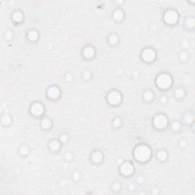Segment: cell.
<instances>
[{"label": "cell", "instance_id": "6da1fadb", "mask_svg": "<svg viewBox=\"0 0 195 195\" xmlns=\"http://www.w3.org/2000/svg\"><path fill=\"white\" fill-rule=\"evenodd\" d=\"M152 150L146 144L137 145L134 150V156L139 162H146L150 159Z\"/></svg>", "mask_w": 195, "mask_h": 195}, {"label": "cell", "instance_id": "7a4b0ae2", "mask_svg": "<svg viewBox=\"0 0 195 195\" xmlns=\"http://www.w3.org/2000/svg\"><path fill=\"white\" fill-rule=\"evenodd\" d=\"M173 79L172 76L168 72H161L156 78V85L158 88L162 90H167L172 87Z\"/></svg>", "mask_w": 195, "mask_h": 195}, {"label": "cell", "instance_id": "3957f363", "mask_svg": "<svg viewBox=\"0 0 195 195\" xmlns=\"http://www.w3.org/2000/svg\"><path fill=\"white\" fill-rule=\"evenodd\" d=\"M169 119L164 114H158L153 118V124L157 130H165L169 126Z\"/></svg>", "mask_w": 195, "mask_h": 195}, {"label": "cell", "instance_id": "277c9868", "mask_svg": "<svg viewBox=\"0 0 195 195\" xmlns=\"http://www.w3.org/2000/svg\"><path fill=\"white\" fill-rule=\"evenodd\" d=\"M156 51L155 50L154 48L150 47H145L141 53V58L145 63H147V64H151L154 62L156 59Z\"/></svg>", "mask_w": 195, "mask_h": 195}, {"label": "cell", "instance_id": "5b68a950", "mask_svg": "<svg viewBox=\"0 0 195 195\" xmlns=\"http://www.w3.org/2000/svg\"><path fill=\"white\" fill-rule=\"evenodd\" d=\"M106 99L109 104L112 106H118L121 104L122 101V95L118 90H111L107 93Z\"/></svg>", "mask_w": 195, "mask_h": 195}, {"label": "cell", "instance_id": "8992f818", "mask_svg": "<svg viewBox=\"0 0 195 195\" xmlns=\"http://www.w3.org/2000/svg\"><path fill=\"white\" fill-rule=\"evenodd\" d=\"M179 15L178 13L175 9H168L163 15L164 22L168 25H175L178 21Z\"/></svg>", "mask_w": 195, "mask_h": 195}, {"label": "cell", "instance_id": "52a82bcc", "mask_svg": "<svg viewBox=\"0 0 195 195\" xmlns=\"http://www.w3.org/2000/svg\"><path fill=\"white\" fill-rule=\"evenodd\" d=\"M134 170H135V168H134L133 163L130 162H127V161L123 162L119 168V172L121 175L126 177H130L134 174Z\"/></svg>", "mask_w": 195, "mask_h": 195}, {"label": "cell", "instance_id": "ba28073f", "mask_svg": "<svg viewBox=\"0 0 195 195\" xmlns=\"http://www.w3.org/2000/svg\"><path fill=\"white\" fill-rule=\"evenodd\" d=\"M45 108L42 103L39 102H35L32 103L30 107V113L35 118H39L44 115Z\"/></svg>", "mask_w": 195, "mask_h": 195}, {"label": "cell", "instance_id": "9c48e42d", "mask_svg": "<svg viewBox=\"0 0 195 195\" xmlns=\"http://www.w3.org/2000/svg\"><path fill=\"white\" fill-rule=\"evenodd\" d=\"M61 91L56 85H51L47 90V96L51 100H56L60 98Z\"/></svg>", "mask_w": 195, "mask_h": 195}, {"label": "cell", "instance_id": "30bf717a", "mask_svg": "<svg viewBox=\"0 0 195 195\" xmlns=\"http://www.w3.org/2000/svg\"><path fill=\"white\" fill-rule=\"evenodd\" d=\"M82 54L85 59L86 60H91L93 59L96 54V51H95V48L91 45H87L84 47L82 51Z\"/></svg>", "mask_w": 195, "mask_h": 195}, {"label": "cell", "instance_id": "8fae6325", "mask_svg": "<svg viewBox=\"0 0 195 195\" xmlns=\"http://www.w3.org/2000/svg\"><path fill=\"white\" fill-rule=\"evenodd\" d=\"M104 159V155L99 150H95L91 153V161L94 164H100Z\"/></svg>", "mask_w": 195, "mask_h": 195}, {"label": "cell", "instance_id": "7c38bea8", "mask_svg": "<svg viewBox=\"0 0 195 195\" xmlns=\"http://www.w3.org/2000/svg\"><path fill=\"white\" fill-rule=\"evenodd\" d=\"M62 142H60V139H52L49 142V149L50 151L53 152V153H56L60 150L61 148Z\"/></svg>", "mask_w": 195, "mask_h": 195}, {"label": "cell", "instance_id": "4fadbf2b", "mask_svg": "<svg viewBox=\"0 0 195 195\" xmlns=\"http://www.w3.org/2000/svg\"><path fill=\"white\" fill-rule=\"evenodd\" d=\"M155 98V94L153 91L150 89H147L146 91H143L142 93V99L145 102H151Z\"/></svg>", "mask_w": 195, "mask_h": 195}, {"label": "cell", "instance_id": "5bb4252c", "mask_svg": "<svg viewBox=\"0 0 195 195\" xmlns=\"http://www.w3.org/2000/svg\"><path fill=\"white\" fill-rule=\"evenodd\" d=\"M53 125V121L49 118H43L41 121V127L46 130H50Z\"/></svg>", "mask_w": 195, "mask_h": 195}, {"label": "cell", "instance_id": "9a60e30c", "mask_svg": "<svg viewBox=\"0 0 195 195\" xmlns=\"http://www.w3.org/2000/svg\"><path fill=\"white\" fill-rule=\"evenodd\" d=\"M169 158V153L165 150H159L156 153V158L159 162H165Z\"/></svg>", "mask_w": 195, "mask_h": 195}, {"label": "cell", "instance_id": "2e32d148", "mask_svg": "<svg viewBox=\"0 0 195 195\" xmlns=\"http://www.w3.org/2000/svg\"><path fill=\"white\" fill-rule=\"evenodd\" d=\"M186 95V91L182 87H178L174 91V96L176 99H182Z\"/></svg>", "mask_w": 195, "mask_h": 195}, {"label": "cell", "instance_id": "e0dca14e", "mask_svg": "<svg viewBox=\"0 0 195 195\" xmlns=\"http://www.w3.org/2000/svg\"><path fill=\"white\" fill-rule=\"evenodd\" d=\"M120 38L118 34H111L107 37V42L111 46H116L119 44Z\"/></svg>", "mask_w": 195, "mask_h": 195}, {"label": "cell", "instance_id": "ac0fdd59", "mask_svg": "<svg viewBox=\"0 0 195 195\" xmlns=\"http://www.w3.org/2000/svg\"><path fill=\"white\" fill-rule=\"evenodd\" d=\"M124 18V12L121 9H117L116 10L114 11L113 12V18L114 21H121Z\"/></svg>", "mask_w": 195, "mask_h": 195}, {"label": "cell", "instance_id": "d6986e66", "mask_svg": "<svg viewBox=\"0 0 195 195\" xmlns=\"http://www.w3.org/2000/svg\"><path fill=\"white\" fill-rule=\"evenodd\" d=\"M27 38L30 41H35L39 38V33L35 29L29 30L27 33Z\"/></svg>", "mask_w": 195, "mask_h": 195}, {"label": "cell", "instance_id": "ffe728a7", "mask_svg": "<svg viewBox=\"0 0 195 195\" xmlns=\"http://www.w3.org/2000/svg\"><path fill=\"white\" fill-rule=\"evenodd\" d=\"M183 123L187 125L194 124V114L188 112L183 117Z\"/></svg>", "mask_w": 195, "mask_h": 195}, {"label": "cell", "instance_id": "44dd1931", "mask_svg": "<svg viewBox=\"0 0 195 195\" xmlns=\"http://www.w3.org/2000/svg\"><path fill=\"white\" fill-rule=\"evenodd\" d=\"M30 147L27 144H21L19 147V153L22 156H26L30 153Z\"/></svg>", "mask_w": 195, "mask_h": 195}, {"label": "cell", "instance_id": "7402d4cb", "mask_svg": "<svg viewBox=\"0 0 195 195\" xmlns=\"http://www.w3.org/2000/svg\"><path fill=\"white\" fill-rule=\"evenodd\" d=\"M12 20L14 22L20 23L23 20V14L20 11H16V12H14V13L12 14Z\"/></svg>", "mask_w": 195, "mask_h": 195}, {"label": "cell", "instance_id": "603a6c76", "mask_svg": "<svg viewBox=\"0 0 195 195\" xmlns=\"http://www.w3.org/2000/svg\"><path fill=\"white\" fill-rule=\"evenodd\" d=\"M184 25L186 28L191 30V29H193L194 28V19L193 17H189V18H187L185 19V23H184Z\"/></svg>", "mask_w": 195, "mask_h": 195}, {"label": "cell", "instance_id": "cb8c5ba5", "mask_svg": "<svg viewBox=\"0 0 195 195\" xmlns=\"http://www.w3.org/2000/svg\"><path fill=\"white\" fill-rule=\"evenodd\" d=\"M181 127H182V123L180 121H173L171 123V128L175 132L179 131L181 129Z\"/></svg>", "mask_w": 195, "mask_h": 195}, {"label": "cell", "instance_id": "d4e9b609", "mask_svg": "<svg viewBox=\"0 0 195 195\" xmlns=\"http://www.w3.org/2000/svg\"><path fill=\"white\" fill-rule=\"evenodd\" d=\"M189 58V54L187 52L186 50H182L179 53V60L181 62H185Z\"/></svg>", "mask_w": 195, "mask_h": 195}, {"label": "cell", "instance_id": "484cf974", "mask_svg": "<svg viewBox=\"0 0 195 195\" xmlns=\"http://www.w3.org/2000/svg\"><path fill=\"white\" fill-rule=\"evenodd\" d=\"M122 125V120L119 118V117H117V118H114L112 121V126L115 128H119Z\"/></svg>", "mask_w": 195, "mask_h": 195}, {"label": "cell", "instance_id": "4316f807", "mask_svg": "<svg viewBox=\"0 0 195 195\" xmlns=\"http://www.w3.org/2000/svg\"><path fill=\"white\" fill-rule=\"evenodd\" d=\"M11 122H12V118L8 114H5L2 117V124L5 125V126H7V125L10 124Z\"/></svg>", "mask_w": 195, "mask_h": 195}, {"label": "cell", "instance_id": "83f0119b", "mask_svg": "<svg viewBox=\"0 0 195 195\" xmlns=\"http://www.w3.org/2000/svg\"><path fill=\"white\" fill-rule=\"evenodd\" d=\"M146 181V177H145V175L142 173H139L138 175L136 177V181L137 182V184H139V185H143V183L145 182Z\"/></svg>", "mask_w": 195, "mask_h": 195}, {"label": "cell", "instance_id": "f1b7e54d", "mask_svg": "<svg viewBox=\"0 0 195 195\" xmlns=\"http://www.w3.org/2000/svg\"><path fill=\"white\" fill-rule=\"evenodd\" d=\"M121 184L119 181H114L112 184V190L114 192H118L119 191H121Z\"/></svg>", "mask_w": 195, "mask_h": 195}, {"label": "cell", "instance_id": "f546056e", "mask_svg": "<svg viewBox=\"0 0 195 195\" xmlns=\"http://www.w3.org/2000/svg\"><path fill=\"white\" fill-rule=\"evenodd\" d=\"M72 179H73L74 181H78L81 179L82 174H81V172H79V171H75V172L72 173Z\"/></svg>", "mask_w": 195, "mask_h": 195}, {"label": "cell", "instance_id": "4dcf8cb0", "mask_svg": "<svg viewBox=\"0 0 195 195\" xmlns=\"http://www.w3.org/2000/svg\"><path fill=\"white\" fill-rule=\"evenodd\" d=\"M59 139H60L62 143H66V142H68L69 139V137L68 134L65 133V134H63L60 136Z\"/></svg>", "mask_w": 195, "mask_h": 195}, {"label": "cell", "instance_id": "1f68e13d", "mask_svg": "<svg viewBox=\"0 0 195 195\" xmlns=\"http://www.w3.org/2000/svg\"><path fill=\"white\" fill-rule=\"evenodd\" d=\"M64 158L66 162H72L73 160V153L72 152H66L64 154Z\"/></svg>", "mask_w": 195, "mask_h": 195}, {"label": "cell", "instance_id": "d6a6232c", "mask_svg": "<svg viewBox=\"0 0 195 195\" xmlns=\"http://www.w3.org/2000/svg\"><path fill=\"white\" fill-rule=\"evenodd\" d=\"M83 76L85 80H89L91 77V72L88 69H85L83 72Z\"/></svg>", "mask_w": 195, "mask_h": 195}, {"label": "cell", "instance_id": "836d02e7", "mask_svg": "<svg viewBox=\"0 0 195 195\" xmlns=\"http://www.w3.org/2000/svg\"><path fill=\"white\" fill-rule=\"evenodd\" d=\"M74 79V76L71 72H67L65 75V80L66 82H72Z\"/></svg>", "mask_w": 195, "mask_h": 195}, {"label": "cell", "instance_id": "e575fe53", "mask_svg": "<svg viewBox=\"0 0 195 195\" xmlns=\"http://www.w3.org/2000/svg\"><path fill=\"white\" fill-rule=\"evenodd\" d=\"M5 37L6 39H8V40H10V39H12L13 37V33L12 31H6L5 33Z\"/></svg>", "mask_w": 195, "mask_h": 195}, {"label": "cell", "instance_id": "d590c367", "mask_svg": "<svg viewBox=\"0 0 195 195\" xmlns=\"http://www.w3.org/2000/svg\"><path fill=\"white\" fill-rule=\"evenodd\" d=\"M159 102H161L162 104H165V103L168 102V97L165 95H162V96L160 97Z\"/></svg>", "mask_w": 195, "mask_h": 195}, {"label": "cell", "instance_id": "8d00e7d4", "mask_svg": "<svg viewBox=\"0 0 195 195\" xmlns=\"http://www.w3.org/2000/svg\"><path fill=\"white\" fill-rule=\"evenodd\" d=\"M187 145H188V142H187V140L185 139H181V141H180V146L182 148H185L186 147Z\"/></svg>", "mask_w": 195, "mask_h": 195}, {"label": "cell", "instance_id": "74e56055", "mask_svg": "<svg viewBox=\"0 0 195 195\" xmlns=\"http://www.w3.org/2000/svg\"><path fill=\"white\" fill-rule=\"evenodd\" d=\"M151 194H155V195L159 194H160L159 189H158V188H153H153H152Z\"/></svg>", "mask_w": 195, "mask_h": 195}, {"label": "cell", "instance_id": "f35d334b", "mask_svg": "<svg viewBox=\"0 0 195 195\" xmlns=\"http://www.w3.org/2000/svg\"><path fill=\"white\" fill-rule=\"evenodd\" d=\"M60 185L62 188H64V187L66 186V181L65 178H62L60 181Z\"/></svg>", "mask_w": 195, "mask_h": 195}, {"label": "cell", "instance_id": "ab89813d", "mask_svg": "<svg viewBox=\"0 0 195 195\" xmlns=\"http://www.w3.org/2000/svg\"><path fill=\"white\" fill-rule=\"evenodd\" d=\"M134 189H135V186H134V185L130 184V185L128 186V190L130 191H134Z\"/></svg>", "mask_w": 195, "mask_h": 195}, {"label": "cell", "instance_id": "60d3db41", "mask_svg": "<svg viewBox=\"0 0 195 195\" xmlns=\"http://www.w3.org/2000/svg\"><path fill=\"white\" fill-rule=\"evenodd\" d=\"M146 194V192H139L138 194Z\"/></svg>", "mask_w": 195, "mask_h": 195}]
</instances>
